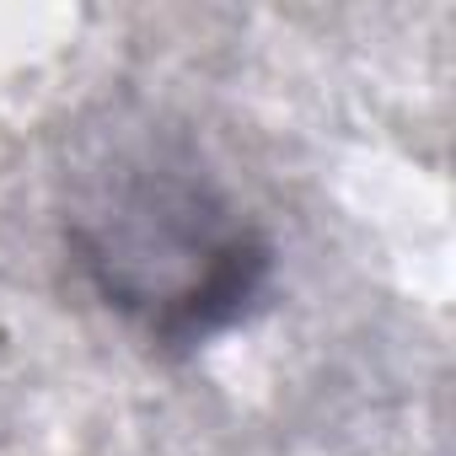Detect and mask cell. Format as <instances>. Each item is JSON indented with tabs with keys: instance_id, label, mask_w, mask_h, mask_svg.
I'll use <instances>...</instances> for the list:
<instances>
[{
	"instance_id": "1",
	"label": "cell",
	"mask_w": 456,
	"mask_h": 456,
	"mask_svg": "<svg viewBox=\"0 0 456 456\" xmlns=\"http://www.w3.org/2000/svg\"><path fill=\"white\" fill-rule=\"evenodd\" d=\"M86 264L102 290L161 338H204L232 322L264 280V248L193 188H140L92 215Z\"/></svg>"
}]
</instances>
